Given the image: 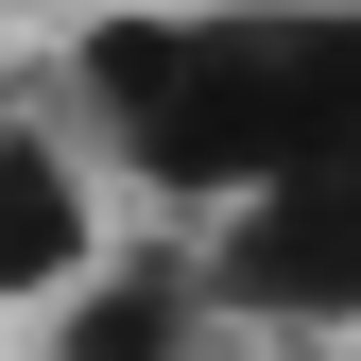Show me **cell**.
<instances>
[{
    "label": "cell",
    "instance_id": "obj_1",
    "mask_svg": "<svg viewBox=\"0 0 361 361\" xmlns=\"http://www.w3.org/2000/svg\"><path fill=\"white\" fill-rule=\"evenodd\" d=\"M69 121L138 207L207 224L361 138V0H86Z\"/></svg>",
    "mask_w": 361,
    "mask_h": 361
},
{
    "label": "cell",
    "instance_id": "obj_2",
    "mask_svg": "<svg viewBox=\"0 0 361 361\" xmlns=\"http://www.w3.org/2000/svg\"><path fill=\"white\" fill-rule=\"evenodd\" d=\"M190 241H207V276H224L241 327H276V344H361V138L310 155V172H276V190H241V207H207Z\"/></svg>",
    "mask_w": 361,
    "mask_h": 361
},
{
    "label": "cell",
    "instance_id": "obj_3",
    "mask_svg": "<svg viewBox=\"0 0 361 361\" xmlns=\"http://www.w3.org/2000/svg\"><path fill=\"white\" fill-rule=\"evenodd\" d=\"M35 327H52V361H207L241 310H224V276H207L190 224H155V241H104Z\"/></svg>",
    "mask_w": 361,
    "mask_h": 361
},
{
    "label": "cell",
    "instance_id": "obj_4",
    "mask_svg": "<svg viewBox=\"0 0 361 361\" xmlns=\"http://www.w3.org/2000/svg\"><path fill=\"white\" fill-rule=\"evenodd\" d=\"M104 241H121V224H104V155H86V121L0 104V310H52Z\"/></svg>",
    "mask_w": 361,
    "mask_h": 361
},
{
    "label": "cell",
    "instance_id": "obj_5",
    "mask_svg": "<svg viewBox=\"0 0 361 361\" xmlns=\"http://www.w3.org/2000/svg\"><path fill=\"white\" fill-rule=\"evenodd\" d=\"M207 361H293V344H276V327H224V344H207Z\"/></svg>",
    "mask_w": 361,
    "mask_h": 361
}]
</instances>
